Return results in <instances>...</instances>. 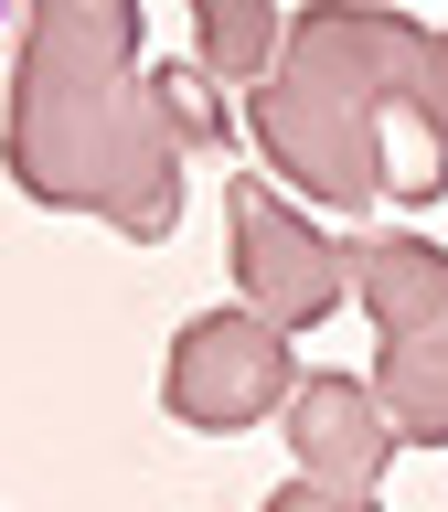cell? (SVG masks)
Returning <instances> with one entry per match:
<instances>
[{
  "label": "cell",
  "mask_w": 448,
  "mask_h": 512,
  "mask_svg": "<svg viewBox=\"0 0 448 512\" xmlns=\"http://www.w3.org/2000/svg\"><path fill=\"white\" fill-rule=\"evenodd\" d=\"M0 22H11V0H0Z\"/></svg>",
  "instance_id": "obj_10"
},
{
  "label": "cell",
  "mask_w": 448,
  "mask_h": 512,
  "mask_svg": "<svg viewBox=\"0 0 448 512\" xmlns=\"http://www.w3.org/2000/svg\"><path fill=\"white\" fill-rule=\"evenodd\" d=\"M150 86H160V118H171V139H182V150H224V107H214V86H224V75H214L203 54L160 64Z\"/></svg>",
  "instance_id": "obj_8"
},
{
  "label": "cell",
  "mask_w": 448,
  "mask_h": 512,
  "mask_svg": "<svg viewBox=\"0 0 448 512\" xmlns=\"http://www.w3.org/2000/svg\"><path fill=\"white\" fill-rule=\"evenodd\" d=\"M256 512H384L374 491H352V480H320V470H299V480H278Z\"/></svg>",
  "instance_id": "obj_9"
},
{
  "label": "cell",
  "mask_w": 448,
  "mask_h": 512,
  "mask_svg": "<svg viewBox=\"0 0 448 512\" xmlns=\"http://www.w3.org/2000/svg\"><path fill=\"white\" fill-rule=\"evenodd\" d=\"M246 128L278 160V182L331 203V214L438 203L448 192V32L374 11V0H310V11H288L278 64L246 86Z\"/></svg>",
  "instance_id": "obj_1"
},
{
  "label": "cell",
  "mask_w": 448,
  "mask_h": 512,
  "mask_svg": "<svg viewBox=\"0 0 448 512\" xmlns=\"http://www.w3.org/2000/svg\"><path fill=\"white\" fill-rule=\"evenodd\" d=\"M299 331H278L267 310H203L171 331V363H160V406H171V427H192V438H235V427H256V416L288 406V384H299Z\"/></svg>",
  "instance_id": "obj_4"
},
{
  "label": "cell",
  "mask_w": 448,
  "mask_h": 512,
  "mask_svg": "<svg viewBox=\"0 0 448 512\" xmlns=\"http://www.w3.org/2000/svg\"><path fill=\"white\" fill-rule=\"evenodd\" d=\"M352 288L363 320L384 331L374 395L406 448H448V246L427 235H352Z\"/></svg>",
  "instance_id": "obj_3"
},
{
  "label": "cell",
  "mask_w": 448,
  "mask_h": 512,
  "mask_svg": "<svg viewBox=\"0 0 448 512\" xmlns=\"http://www.w3.org/2000/svg\"><path fill=\"white\" fill-rule=\"evenodd\" d=\"M278 427H288V448H299V470H320V480H352V491H374L384 480V459H395V416H384V395L363 374H299L288 384V406H278Z\"/></svg>",
  "instance_id": "obj_6"
},
{
  "label": "cell",
  "mask_w": 448,
  "mask_h": 512,
  "mask_svg": "<svg viewBox=\"0 0 448 512\" xmlns=\"http://www.w3.org/2000/svg\"><path fill=\"white\" fill-rule=\"evenodd\" d=\"M192 54L224 86H256L278 64V0H192Z\"/></svg>",
  "instance_id": "obj_7"
},
{
  "label": "cell",
  "mask_w": 448,
  "mask_h": 512,
  "mask_svg": "<svg viewBox=\"0 0 448 512\" xmlns=\"http://www.w3.org/2000/svg\"><path fill=\"white\" fill-rule=\"evenodd\" d=\"M224 235H235L246 310H267L278 331H320V320L352 299V256L331 246L310 214H288L256 171H235V182H224Z\"/></svg>",
  "instance_id": "obj_5"
},
{
  "label": "cell",
  "mask_w": 448,
  "mask_h": 512,
  "mask_svg": "<svg viewBox=\"0 0 448 512\" xmlns=\"http://www.w3.org/2000/svg\"><path fill=\"white\" fill-rule=\"evenodd\" d=\"M11 192L54 214H107L128 246L182 224V139L139 75V0H22L11 86Z\"/></svg>",
  "instance_id": "obj_2"
}]
</instances>
